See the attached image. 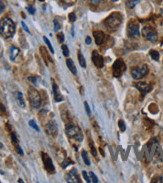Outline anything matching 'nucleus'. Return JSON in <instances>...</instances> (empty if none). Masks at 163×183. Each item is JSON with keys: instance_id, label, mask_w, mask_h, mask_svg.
Here are the masks:
<instances>
[{"instance_id": "nucleus-43", "label": "nucleus", "mask_w": 163, "mask_h": 183, "mask_svg": "<svg viewBox=\"0 0 163 183\" xmlns=\"http://www.w3.org/2000/svg\"><path fill=\"white\" fill-rule=\"evenodd\" d=\"M4 8H5V5H4V3L2 1H0V13L3 12Z\"/></svg>"}, {"instance_id": "nucleus-6", "label": "nucleus", "mask_w": 163, "mask_h": 183, "mask_svg": "<svg viewBox=\"0 0 163 183\" xmlns=\"http://www.w3.org/2000/svg\"><path fill=\"white\" fill-rule=\"evenodd\" d=\"M148 73V66L143 65L141 67H133L131 69V76L133 77V79L139 80L142 77H144Z\"/></svg>"}, {"instance_id": "nucleus-32", "label": "nucleus", "mask_w": 163, "mask_h": 183, "mask_svg": "<svg viewBox=\"0 0 163 183\" xmlns=\"http://www.w3.org/2000/svg\"><path fill=\"white\" fill-rule=\"evenodd\" d=\"M82 175L84 177V179L86 180V182H88V183L91 182V179H90V177H89V174H87V172H86V171H82Z\"/></svg>"}, {"instance_id": "nucleus-13", "label": "nucleus", "mask_w": 163, "mask_h": 183, "mask_svg": "<svg viewBox=\"0 0 163 183\" xmlns=\"http://www.w3.org/2000/svg\"><path fill=\"white\" fill-rule=\"evenodd\" d=\"M66 181L69 182V183H80L81 182L80 178L77 175V173H76L74 170L70 171L68 174H67V176H66Z\"/></svg>"}, {"instance_id": "nucleus-16", "label": "nucleus", "mask_w": 163, "mask_h": 183, "mask_svg": "<svg viewBox=\"0 0 163 183\" xmlns=\"http://www.w3.org/2000/svg\"><path fill=\"white\" fill-rule=\"evenodd\" d=\"M52 89H53V95H54V99L56 102H59V101H62L63 97H62V95L59 91V88L57 84L54 82V81H52Z\"/></svg>"}, {"instance_id": "nucleus-49", "label": "nucleus", "mask_w": 163, "mask_h": 183, "mask_svg": "<svg viewBox=\"0 0 163 183\" xmlns=\"http://www.w3.org/2000/svg\"><path fill=\"white\" fill-rule=\"evenodd\" d=\"M40 1H43V0H40Z\"/></svg>"}, {"instance_id": "nucleus-25", "label": "nucleus", "mask_w": 163, "mask_h": 183, "mask_svg": "<svg viewBox=\"0 0 163 183\" xmlns=\"http://www.w3.org/2000/svg\"><path fill=\"white\" fill-rule=\"evenodd\" d=\"M43 39H44V41H45V43L47 44V46H48V48L50 49V51H51V53H54V49H53V47H52V45H51V43H50V41L48 40V38L47 37H43Z\"/></svg>"}, {"instance_id": "nucleus-36", "label": "nucleus", "mask_w": 163, "mask_h": 183, "mask_svg": "<svg viewBox=\"0 0 163 183\" xmlns=\"http://www.w3.org/2000/svg\"><path fill=\"white\" fill-rule=\"evenodd\" d=\"M57 39H58L59 42H63L64 41V34L63 33H58V34H57Z\"/></svg>"}, {"instance_id": "nucleus-45", "label": "nucleus", "mask_w": 163, "mask_h": 183, "mask_svg": "<svg viewBox=\"0 0 163 183\" xmlns=\"http://www.w3.org/2000/svg\"><path fill=\"white\" fill-rule=\"evenodd\" d=\"M85 42H86V44H90V43H91V38L89 36H87V37H86Z\"/></svg>"}, {"instance_id": "nucleus-42", "label": "nucleus", "mask_w": 163, "mask_h": 183, "mask_svg": "<svg viewBox=\"0 0 163 183\" xmlns=\"http://www.w3.org/2000/svg\"><path fill=\"white\" fill-rule=\"evenodd\" d=\"M101 1H104V0H90V2L94 4V5H97V4H99Z\"/></svg>"}, {"instance_id": "nucleus-17", "label": "nucleus", "mask_w": 163, "mask_h": 183, "mask_svg": "<svg viewBox=\"0 0 163 183\" xmlns=\"http://www.w3.org/2000/svg\"><path fill=\"white\" fill-rule=\"evenodd\" d=\"M19 52H20L19 48H17L16 46H11V48H10V59L15 60L16 57L19 55Z\"/></svg>"}, {"instance_id": "nucleus-12", "label": "nucleus", "mask_w": 163, "mask_h": 183, "mask_svg": "<svg viewBox=\"0 0 163 183\" xmlns=\"http://www.w3.org/2000/svg\"><path fill=\"white\" fill-rule=\"evenodd\" d=\"M45 131L50 136L55 137L57 135V125L54 121H50L45 125Z\"/></svg>"}, {"instance_id": "nucleus-46", "label": "nucleus", "mask_w": 163, "mask_h": 183, "mask_svg": "<svg viewBox=\"0 0 163 183\" xmlns=\"http://www.w3.org/2000/svg\"><path fill=\"white\" fill-rule=\"evenodd\" d=\"M28 80H29V81H32L33 83H35V82H36V78H32V77H29V78H28Z\"/></svg>"}, {"instance_id": "nucleus-11", "label": "nucleus", "mask_w": 163, "mask_h": 183, "mask_svg": "<svg viewBox=\"0 0 163 183\" xmlns=\"http://www.w3.org/2000/svg\"><path fill=\"white\" fill-rule=\"evenodd\" d=\"M91 57H92V61H93L94 65L96 66L97 68H102L104 65V60H103V57L99 54V52L94 50L92 52V56Z\"/></svg>"}, {"instance_id": "nucleus-40", "label": "nucleus", "mask_w": 163, "mask_h": 183, "mask_svg": "<svg viewBox=\"0 0 163 183\" xmlns=\"http://www.w3.org/2000/svg\"><path fill=\"white\" fill-rule=\"evenodd\" d=\"M5 112H6V110H5V107L3 106V105L0 103V113H1L2 115L3 114H5Z\"/></svg>"}, {"instance_id": "nucleus-19", "label": "nucleus", "mask_w": 163, "mask_h": 183, "mask_svg": "<svg viewBox=\"0 0 163 183\" xmlns=\"http://www.w3.org/2000/svg\"><path fill=\"white\" fill-rule=\"evenodd\" d=\"M16 98H17L19 105H20L22 108H24L25 107V101H24V98H23L22 93L21 92H16Z\"/></svg>"}, {"instance_id": "nucleus-24", "label": "nucleus", "mask_w": 163, "mask_h": 183, "mask_svg": "<svg viewBox=\"0 0 163 183\" xmlns=\"http://www.w3.org/2000/svg\"><path fill=\"white\" fill-rule=\"evenodd\" d=\"M149 54H150L151 58H152L153 60L157 61L158 59H159V53H158V52H157L156 50H151Z\"/></svg>"}, {"instance_id": "nucleus-31", "label": "nucleus", "mask_w": 163, "mask_h": 183, "mask_svg": "<svg viewBox=\"0 0 163 183\" xmlns=\"http://www.w3.org/2000/svg\"><path fill=\"white\" fill-rule=\"evenodd\" d=\"M62 51H63L64 56H68L69 55V49H68V47H67L66 45H62Z\"/></svg>"}, {"instance_id": "nucleus-48", "label": "nucleus", "mask_w": 163, "mask_h": 183, "mask_svg": "<svg viewBox=\"0 0 163 183\" xmlns=\"http://www.w3.org/2000/svg\"><path fill=\"white\" fill-rule=\"evenodd\" d=\"M113 2H116V1H118V0H112Z\"/></svg>"}, {"instance_id": "nucleus-44", "label": "nucleus", "mask_w": 163, "mask_h": 183, "mask_svg": "<svg viewBox=\"0 0 163 183\" xmlns=\"http://www.w3.org/2000/svg\"><path fill=\"white\" fill-rule=\"evenodd\" d=\"M21 24H22V26H23V28H24V30H25L26 32H29V29H28V27L26 26V24H25L24 22H22Z\"/></svg>"}, {"instance_id": "nucleus-35", "label": "nucleus", "mask_w": 163, "mask_h": 183, "mask_svg": "<svg viewBox=\"0 0 163 183\" xmlns=\"http://www.w3.org/2000/svg\"><path fill=\"white\" fill-rule=\"evenodd\" d=\"M68 18H69L70 22H74V21L76 20V16H75V13H74V12L70 13V14H69V16H68Z\"/></svg>"}, {"instance_id": "nucleus-15", "label": "nucleus", "mask_w": 163, "mask_h": 183, "mask_svg": "<svg viewBox=\"0 0 163 183\" xmlns=\"http://www.w3.org/2000/svg\"><path fill=\"white\" fill-rule=\"evenodd\" d=\"M136 88L140 91V92H142L143 94H146L147 92H149L152 87L149 84H147L145 82H138V83H136Z\"/></svg>"}, {"instance_id": "nucleus-28", "label": "nucleus", "mask_w": 163, "mask_h": 183, "mask_svg": "<svg viewBox=\"0 0 163 183\" xmlns=\"http://www.w3.org/2000/svg\"><path fill=\"white\" fill-rule=\"evenodd\" d=\"M29 125H30V126H31L33 129H35L36 131H39V127L37 126V124L35 123L34 120H30V121H29Z\"/></svg>"}, {"instance_id": "nucleus-22", "label": "nucleus", "mask_w": 163, "mask_h": 183, "mask_svg": "<svg viewBox=\"0 0 163 183\" xmlns=\"http://www.w3.org/2000/svg\"><path fill=\"white\" fill-rule=\"evenodd\" d=\"M78 61H79V64L81 67H83V68H85L86 67V62H85V59L83 55L81 54V52H78Z\"/></svg>"}, {"instance_id": "nucleus-38", "label": "nucleus", "mask_w": 163, "mask_h": 183, "mask_svg": "<svg viewBox=\"0 0 163 183\" xmlns=\"http://www.w3.org/2000/svg\"><path fill=\"white\" fill-rule=\"evenodd\" d=\"M84 106H85V109H86V112H87L88 115H91V111H90V108H89V105L87 102L84 103Z\"/></svg>"}, {"instance_id": "nucleus-2", "label": "nucleus", "mask_w": 163, "mask_h": 183, "mask_svg": "<svg viewBox=\"0 0 163 183\" xmlns=\"http://www.w3.org/2000/svg\"><path fill=\"white\" fill-rule=\"evenodd\" d=\"M122 23V15L119 12H113L104 20V25L108 29L115 30Z\"/></svg>"}, {"instance_id": "nucleus-26", "label": "nucleus", "mask_w": 163, "mask_h": 183, "mask_svg": "<svg viewBox=\"0 0 163 183\" xmlns=\"http://www.w3.org/2000/svg\"><path fill=\"white\" fill-rule=\"evenodd\" d=\"M88 174H89V177L91 179V182H95V183L98 182V178L96 177V175H95L93 172H89Z\"/></svg>"}, {"instance_id": "nucleus-18", "label": "nucleus", "mask_w": 163, "mask_h": 183, "mask_svg": "<svg viewBox=\"0 0 163 183\" xmlns=\"http://www.w3.org/2000/svg\"><path fill=\"white\" fill-rule=\"evenodd\" d=\"M66 64H67V67L69 68V70L72 72V73L74 74V75H76L77 74V71H76V67H75V65H74V63H73V61H72V59H70V58H68L66 60Z\"/></svg>"}, {"instance_id": "nucleus-3", "label": "nucleus", "mask_w": 163, "mask_h": 183, "mask_svg": "<svg viewBox=\"0 0 163 183\" xmlns=\"http://www.w3.org/2000/svg\"><path fill=\"white\" fill-rule=\"evenodd\" d=\"M66 135L71 139V141L80 143L83 140V134L81 132V129L73 124H69L66 126Z\"/></svg>"}, {"instance_id": "nucleus-33", "label": "nucleus", "mask_w": 163, "mask_h": 183, "mask_svg": "<svg viewBox=\"0 0 163 183\" xmlns=\"http://www.w3.org/2000/svg\"><path fill=\"white\" fill-rule=\"evenodd\" d=\"M60 23L58 22V20H57V19H55L54 20V30L55 31H58L59 29H60Z\"/></svg>"}, {"instance_id": "nucleus-29", "label": "nucleus", "mask_w": 163, "mask_h": 183, "mask_svg": "<svg viewBox=\"0 0 163 183\" xmlns=\"http://www.w3.org/2000/svg\"><path fill=\"white\" fill-rule=\"evenodd\" d=\"M152 183H163V175L155 177L154 179L152 180Z\"/></svg>"}, {"instance_id": "nucleus-41", "label": "nucleus", "mask_w": 163, "mask_h": 183, "mask_svg": "<svg viewBox=\"0 0 163 183\" xmlns=\"http://www.w3.org/2000/svg\"><path fill=\"white\" fill-rule=\"evenodd\" d=\"M64 3H66V4H69V5H71V4H73L76 0H62Z\"/></svg>"}, {"instance_id": "nucleus-37", "label": "nucleus", "mask_w": 163, "mask_h": 183, "mask_svg": "<svg viewBox=\"0 0 163 183\" xmlns=\"http://www.w3.org/2000/svg\"><path fill=\"white\" fill-rule=\"evenodd\" d=\"M27 10L29 11L30 14H34V13H35V8L33 7V6H31V5L27 7Z\"/></svg>"}, {"instance_id": "nucleus-30", "label": "nucleus", "mask_w": 163, "mask_h": 183, "mask_svg": "<svg viewBox=\"0 0 163 183\" xmlns=\"http://www.w3.org/2000/svg\"><path fill=\"white\" fill-rule=\"evenodd\" d=\"M118 126H119V128H120L121 131H125L126 127H125V124H124V122H123V120H119Z\"/></svg>"}, {"instance_id": "nucleus-39", "label": "nucleus", "mask_w": 163, "mask_h": 183, "mask_svg": "<svg viewBox=\"0 0 163 183\" xmlns=\"http://www.w3.org/2000/svg\"><path fill=\"white\" fill-rule=\"evenodd\" d=\"M15 149H16V151H17L19 154H20V155H23V154H24V153H23V151H22L21 147L19 146V145H16V146H15Z\"/></svg>"}, {"instance_id": "nucleus-10", "label": "nucleus", "mask_w": 163, "mask_h": 183, "mask_svg": "<svg viewBox=\"0 0 163 183\" xmlns=\"http://www.w3.org/2000/svg\"><path fill=\"white\" fill-rule=\"evenodd\" d=\"M41 156H42L43 164H44V168L47 170V172H48V173H51V174H53V173H55L54 165H53V163H52L51 158L48 156V154H46V153H44V152H42V153H41Z\"/></svg>"}, {"instance_id": "nucleus-34", "label": "nucleus", "mask_w": 163, "mask_h": 183, "mask_svg": "<svg viewBox=\"0 0 163 183\" xmlns=\"http://www.w3.org/2000/svg\"><path fill=\"white\" fill-rule=\"evenodd\" d=\"M90 148H91V152H92L93 156L97 158V153H96V149H95L94 145H92V143L90 142Z\"/></svg>"}, {"instance_id": "nucleus-9", "label": "nucleus", "mask_w": 163, "mask_h": 183, "mask_svg": "<svg viewBox=\"0 0 163 183\" xmlns=\"http://www.w3.org/2000/svg\"><path fill=\"white\" fill-rule=\"evenodd\" d=\"M142 35L144 38H146L147 40H149L151 42H156L158 40V35L157 32L153 29L152 27H144L142 29Z\"/></svg>"}, {"instance_id": "nucleus-21", "label": "nucleus", "mask_w": 163, "mask_h": 183, "mask_svg": "<svg viewBox=\"0 0 163 183\" xmlns=\"http://www.w3.org/2000/svg\"><path fill=\"white\" fill-rule=\"evenodd\" d=\"M140 1H141V0H127L126 5H127L128 8L132 9V8L135 7V6H136V4H138Z\"/></svg>"}, {"instance_id": "nucleus-7", "label": "nucleus", "mask_w": 163, "mask_h": 183, "mask_svg": "<svg viewBox=\"0 0 163 183\" xmlns=\"http://www.w3.org/2000/svg\"><path fill=\"white\" fill-rule=\"evenodd\" d=\"M127 35L130 38H138L140 35V32H139V25L136 21L131 20L129 21L128 25H127Z\"/></svg>"}, {"instance_id": "nucleus-20", "label": "nucleus", "mask_w": 163, "mask_h": 183, "mask_svg": "<svg viewBox=\"0 0 163 183\" xmlns=\"http://www.w3.org/2000/svg\"><path fill=\"white\" fill-rule=\"evenodd\" d=\"M40 52H41V55L43 58L45 59V63L46 64H48V61L50 60V57L48 56V54H47V51L44 47H40Z\"/></svg>"}, {"instance_id": "nucleus-4", "label": "nucleus", "mask_w": 163, "mask_h": 183, "mask_svg": "<svg viewBox=\"0 0 163 183\" xmlns=\"http://www.w3.org/2000/svg\"><path fill=\"white\" fill-rule=\"evenodd\" d=\"M159 150H160V146H159V142H158V139L157 138L151 139L145 147V153L148 160H151L153 157H155L158 154V152H159Z\"/></svg>"}, {"instance_id": "nucleus-27", "label": "nucleus", "mask_w": 163, "mask_h": 183, "mask_svg": "<svg viewBox=\"0 0 163 183\" xmlns=\"http://www.w3.org/2000/svg\"><path fill=\"white\" fill-rule=\"evenodd\" d=\"M11 139H12V143L14 144V145H18V138L16 137L15 133L14 132H11Z\"/></svg>"}, {"instance_id": "nucleus-14", "label": "nucleus", "mask_w": 163, "mask_h": 183, "mask_svg": "<svg viewBox=\"0 0 163 183\" xmlns=\"http://www.w3.org/2000/svg\"><path fill=\"white\" fill-rule=\"evenodd\" d=\"M93 36H94V39H95V43H96L97 45H101L102 43L104 42V40H105L104 32L100 31V30L94 31L93 32Z\"/></svg>"}, {"instance_id": "nucleus-5", "label": "nucleus", "mask_w": 163, "mask_h": 183, "mask_svg": "<svg viewBox=\"0 0 163 183\" xmlns=\"http://www.w3.org/2000/svg\"><path fill=\"white\" fill-rule=\"evenodd\" d=\"M28 98H29V102L33 108H39L41 106V96L35 88H29Z\"/></svg>"}, {"instance_id": "nucleus-23", "label": "nucleus", "mask_w": 163, "mask_h": 183, "mask_svg": "<svg viewBox=\"0 0 163 183\" xmlns=\"http://www.w3.org/2000/svg\"><path fill=\"white\" fill-rule=\"evenodd\" d=\"M81 154H82V158H83V160H84V162H85V164L89 166V165H90V160H89V158H88L87 152H86L85 150H82Z\"/></svg>"}, {"instance_id": "nucleus-47", "label": "nucleus", "mask_w": 163, "mask_h": 183, "mask_svg": "<svg viewBox=\"0 0 163 183\" xmlns=\"http://www.w3.org/2000/svg\"><path fill=\"white\" fill-rule=\"evenodd\" d=\"M2 148H3V144L0 143V149H2Z\"/></svg>"}, {"instance_id": "nucleus-8", "label": "nucleus", "mask_w": 163, "mask_h": 183, "mask_svg": "<svg viewBox=\"0 0 163 183\" xmlns=\"http://www.w3.org/2000/svg\"><path fill=\"white\" fill-rule=\"evenodd\" d=\"M112 70L114 77H120L123 74V72L126 70V65L124 63V61L122 59H117L114 62Z\"/></svg>"}, {"instance_id": "nucleus-1", "label": "nucleus", "mask_w": 163, "mask_h": 183, "mask_svg": "<svg viewBox=\"0 0 163 183\" xmlns=\"http://www.w3.org/2000/svg\"><path fill=\"white\" fill-rule=\"evenodd\" d=\"M15 33V24L10 18L4 17L0 20V34L4 38H10Z\"/></svg>"}]
</instances>
